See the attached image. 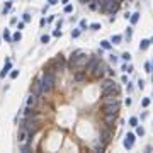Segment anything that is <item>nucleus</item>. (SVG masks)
I'll return each instance as SVG.
<instances>
[{"label": "nucleus", "instance_id": "obj_1", "mask_svg": "<svg viewBox=\"0 0 153 153\" xmlns=\"http://www.w3.org/2000/svg\"><path fill=\"white\" fill-rule=\"evenodd\" d=\"M53 85H54V73L53 71H44L43 78H41V90H43V95L49 94L53 90Z\"/></svg>", "mask_w": 153, "mask_h": 153}, {"label": "nucleus", "instance_id": "obj_2", "mask_svg": "<svg viewBox=\"0 0 153 153\" xmlns=\"http://www.w3.org/2000/svg\"><path fill=\"white\" fill-rule=\"evenodd\" d=\"M87 61V56L82 53V51H76L75 54H71V60H70V65L71 66H82L83 63Z\"/></svg>", "mask_w": 153, "mask_h": 153}, {"label": "nucleus", "instance_id": "obj_3", "mask_svg": "<svg viewBox=\"0 0 153 153\" xmlns=\"http://www.w3.org/2000/svg\"><path fill=\"white\" fill-rule=\"evenodd\" d=\"M118 111H119L118 100L116 102H111V104H106V107H104V114H118Z\"/></svg>", "mask_w": 153, "mask_h": 153}, {"label": "nucleus", "instance_id": "obj_4", "mask_svg": "<svg viewBox=\"0 0 153 153\" xmlns=\"http://www.w3.org/2000/svg\"><path fill=\"white\" fill-rule=\"evenodd\" d=\"M29 138H32V136L29 135V131H27L26 128H22L21 131H19V135H17V140H19V143H21V145H22V143H27Z\"/></svg>", "mask_w": 153, "mask_h": 153}, {"label": "nucleus", "instance_id": "obj_5", "mask_svg": "<svg viewBox=\"0 0 153 153\" xmlns=\"http://www.w3.org/2000/svg\"><path fill=\"white\" fill-rule=\"evenodd\" d=\"M106 70H107V66H106L102 61H99V63H97V66L94 68V75L97 76V78H100V76H104V75H106Z\"/></svg>", "mask_w": 153, "mask_h": 153}, {"label": "nucleus", "instance_id": "obj_6", "mask_svg": "<svg viewBox=\"0 0 153 153\" xmlns=\"http://www.w3.org/2000/svg\"><path fill=\"white\" fill-rule=\"evenodd\" d=\"M100 141H102V146H106L109 141H111V129L109 128H104L100 131Z\"/></svg>", "mask_w": 153, "mask_h": 153}, {"label": "nucleus", "instance_id": "obj_7", "mask_svg": "<svg viewBox=\"0 0 153 153\" xmlns=\"http://www.w3.org/2000/svg\"><path fill=\"white\" fill-rule=\"evenodd\" d=\"M31 92H32L34 95H37V97H41V95H43V90H41V80H36V82L32 83Z\"/></svg>", "mask_w": 153, "mask_h": 153}, {"label": "nucleus", "instance_id": "obj_8", "mask_svg": "<svg viewBox=\"0 0 153 153\" xmlns=\"http://www.w3.org/2000/svg\"><path fill=\"white\" fill-rule=\"evenodd\" d=\"M118 9H119V2H118V0H109V5H107V10H106V12H109V14H116Z\"/></svg>", "mask_w": 153, "mask_h": 153}, {"label": "nucleus", "instance_id": "obj_9", "mask_svg": "<svg viewBox=\"0 0 153 153\" xmlns=\"http://www.w3.org/2000/svg\"><path fill=\"white\" fill-rule=\"evenodd\" d=\"M99 61H100L99 58H95V56H92V58H90V61L85 65V70H87V71H94V68L97 66V63H99Z\"/></svg>", "mask_w": 153, "mask_h": 153}, {"label": "nucleus", "instance_id": "obj_10", "mask_svg": "<svg viewBox=\"0 0 153 153\" xmlns=\"http://www.w3.org/2000/svg\"><path fill=\"white\" fill-rule=\"evenodd\" d=\"M133 145H135V135H126V140H124V146L126 148H133Z\"/></svg>", "mask_w": 153, "mask_h": 153}, {"label": "nucleus", "instance_id": "obj_11", "mask_svg": "<svg viewBox=\"0 0 153 153\" xmlns=\"http://www.w3.org/2000/svg\"><path fill=\"white\" fill-rule=\"evenodd\" d=\"M114 121H116V114H106V124H107V128H112Z\"/></svg>", "mask_w": 153, "mask_h": 153}, {"label": "nucleus", "instance_id": "obj_12", "mask_svg": "<svg viewBox=\"0 0 153 153\" xmlns=\"http://www.w3.org/2000/svg\"><path fill=\"white\" fill-rule=\"evenodd\" d=\"M36 104H37V95L31 94V95H29V99H27V106H29V107H34Z\"/></svg>", "mask_w": 153, "mask_h": 153}, {"label": "nucleus", "instance_id": "obj_13", "mask_svg": "<svg viewBox=\"0 0 153 153\" xmlns=\"http://www.w3.org/2000/svg\"><path fill=\"white\" fill-rule=\"evenodd\" d=\"M10 66H12V63H10V60H5V66H4V70H2V73H0V76H2V78H4V76L9 73V70H10Z\"/></svg>", "mask_w": 153, "mask_h": 153}, {"label": "nucleus", "instance_id": "obj_14", "mask_svg": "<svg viewBox=\"0 0 153 153\" xmlns=\"http://www.w3.org/2000/svg\"><path fill=\"white\" fill-rule=\"evenodd\" d=\"M107 5H109V0H99V9H100L102 12L107 10Z\"/></svg>", "mask_w": 153, "mask_h": 153}, {"label": "nucleus", "instance_id": "obj_15", "mask_svg": "<svg viewBox=\"0 0 153 153\" xmlns=\"http://www.w3.org/2000/svg\"><path fill=\"white\" fill-rule=\"evenodd\" d=\"M85 80V73L78 71V73H75V82H83Z\"/></svg>", "mask_w": 153, "mask_h": 153}, {"label": "nucleus", "instance_id": "obj_16", "mask_svg": "<svg viewBox=\"0 0 153 153\" xmlns=\"http://www.w3.org/2000/svg\"><path fill=\"white\" fill-rule=\"evenodd\" d=\"M129 19H131V24H136L140 19V14H133V15H129Z\"/></svg>", "mask_w": 153, "mask_h": 153}, {"label": "nucleus", "instance_id": "obj_17", "mask_svg": "<svg viewBox=\"0 0 153 153\" xmlns=\"http://www.w3.org/2000/svg\"><path fill=\"white\" fill-rule=\"evenodd\" d=\"M148 46H150V41H148V39H143L141 44H140V49H146Z\"/></svg>", "mask_w": 153, "mask_h": 153}, {"label": "nucleus", "instance_id": "obj_18", "mask_svg": "<svg viewBox=\"0 0 153 153\" xmlns=\"http://www.w3.org/2000/svg\"><path fill=\"white\" fill-rule=\"evenodd\" d=\"M129 126L136 128V126H138V119H136V118H131V119H129Z\"/></svg>", "mask_w": 153, "mask_h": 153}, {"label": "nucleus", "instance_id": "obj_19", "mask_svg": "<svg viewBox=\"0 0 153 153\" xmlns=\"http://www.w3.org/2000/svg\"><path fill=\"white\" fill-rule=\"evenodd\" d=\"M4 37H5V41H12V37H10V32H9L7 29L4 31Z\"/></svg>", "mask_w": 153, "mask_h": 153}, {"label": "nucleus", "instance_id": "obj_20", "mask_svg": "<svg viewBox=\"0 0 153 153\" xmlns=\"http://www.w3.org/2000/svg\"><path fill=\"white\" fill-rule=\"evenodd\" d=\"M10 7H12V2H7V4H5V7H4V14H7V12L10 10Z\"/></svg>", "mask_w": 153, "mask_h": 153}, {"label": "nucleus", "instance_id": "obj_21", "mask_svg": "<svg viewBox=\"0 0 153 153\" xmlns=\"http://www.w3.org/2000/svg\"><path fill=\"white\" fill-rule=\"evenodd\" d=\"M100 46H102L104 49H109V48H111V43H109V41H102V43H100Z\"/></svg>", "mask_w": 153, "mask_h": 153}, {"label": "nucleus", "instance_id": "obj_22", "mask_svg": "<svg viewBox=\"0 0 153 153\" xmlns=\"http://www.w3.org/2000/svg\"><path fill=\"white\" fill-rule=\"evenodd\" d=\"M21 37H22V36H21V32H15V34H14V37H12V41H21Z\"/></svg>", "mask_w": 153, "mask_h": 153}, {"label": "nucleus", "instance_id": "obj_23", "mask_svg": "<svg viewBox=\"0 0 153 153\" xmlns=\"http://www.w3.org/2000/svg\"><path fill=\"white\" fill-rule=\"evenodd\" d=\"M112 43H114V44H119V43H121V36H114V37H112Z\"/></svg>", "mask_w": 153, "mask_h": 153}, {"label": "nucleus", "instance_id": "obj_24", "mask_svg": "<svg viewBox=\"0 0 153 153\" xmlns=\"http://www.w3.org/2000/svg\"><path fill=\"white\" fill-rule=\"evenodd\" d=\"M41 43H44V44H46V43H49V36H48V34H44V36L41 37Z\"/></svg>", "mask_w": 153, "mask_h": 153}, {"label": "nucleus", "instance_id": "obj_25", "mask_svg": "<svg viewBox=\"0 0 153 153\" xmlns=\"http://www.w3.org/2000/svg\"><path fill=\"white\" fill-rule=\"evenodd\" d=\"M136 135H138V136H143V135H145V129H143V128H138V129H136Z\"/></svg>", "mask_w": 153, "mask_h": 153}, {"label": "nucleus", "instance_id": "obj_26", "mask_svg": "<svg viewBox=\"0 0 153 153\" xmlns=\"http://www.w3.org/2000/svg\"><path fill=\"white\" fill-rule=\"evenodd\" d=\"M123 60L129 61V60H131V54H129V53H124V54H123Z\"/></svg>", "mask_w": 153, "mask_h": 153}, {"label": "nucleus", "instance_id": "obj_27", "mask_svg": "<svg viewBox=\"0 0 153 153\" xmlns=\"http://www.w3.org/2000/svg\"><path fill=\"white\" fill-rule=\"evenodd\" d=\"M71 10H73V7H71V5H68V4H66V7H65V12H66V14H70V12H71Z\"/></svg>", "mask_w": 153, "mask_h": 153}, {"label": "nucleus", "instance_id": "obj_28", "mask_svg": "<svg viewBox=\"0 0 153 153\" xmlns=\"http://www.w3.org/2000/svg\"><path fill=\"white\" fill-rule=\"evenodd\" d=\"M78 36H80V31H78V29L71 32V37H78Z\"/></svg>", "mask_w": 153, "mask_h": 153}, {"label": "nucleus", "instance_id": "obj_29", "mask_svg": "<svg viewBox=\"0 0 153 153\" xmlns=\"http://www.w3.org/2000/svg\"><path fill=\"white\" fill-rule=\"evenodd\" d=\"M31 21V15L29 14H24V22H29Z\"/></svg>", "mask_w": 153, "mask_h": 153}, {"label": "nucleus", "instance_id": "obj_30", "mask_svg": "<svg viewBox=\"0 0 153 153\" xmlns=\"http://www.w3.org/2000/svg\"><path fill=\"white\" fill-rule=\"evenodd\" d=\"M90 27H92V29H94V31H97V29H100V24H92V26H90Z\"/></svg>", "mask_w": 153, "mask_h": 153}, {"label": "nucleus", "instance_id": "obj_31", "mask_svg": "<svg viewBox=\"0 0 153 153\" xmlns=\"http://www.w3.org/2000/svg\"><path fill=\"white\" fill-rule=\"evenodd\" d=\"M24 26H26V22L22 21V22H19V26H17V29H24Z\"/></svg>", "mask_w": 153, "mask_h": 153}, {"label": "nucleus", "instance_id": "obj_32", "mask_svg": "<svg viewBox=\"0 0 153 153\" xmlns=\"http://www.w3.org/2000/svg\"><path fill=\"white\" fill-rule=\"evenodd\" d=\"M17 75H19V71H17V70H15V71H12V73H10V76H12V78H17Z\"/></svg>", "mask_w": 153, "mask_h": 153}, {"label": "nucleus", "instance_id": "obj_33", "mask_svg": "<svg viewBox=\"0 0 153 153\" xmlns=\"http://www.w3.org/2000/svg\"><path fill=\"white\" fill-rule=\"evenodd\" d=\"M143 106H145V107L150 106V99H143Z\"/></svg>", "mask_w": 153, "mask_h": 153}, {"label": "nucleus", "instance_id": "obj_34", "mask_svg": "<svg viewBox=\"0 0 153 153\" xmlns=\"http://www.w3.org/2000/svg\"><path fill=\"white\" fill-rule=\"evenodd\" d=\"M80 27H82V29H85V27H87V22H85V21H82V22H80Z\"/></svg>", "mask_w": 153, "mask_h": 153}, {"label": "nucleus", "instance_id": "obj_35", "mask_svg": "<svg viewBox=\"0 0 153 153\" xmlns=\"http://www.w3.org/2000/svg\"><path fill=\"white\" fill-rule=\"evenodd\" d=\"M53 36H61V31H58V29H56V31L53 32Z\"/></svg>", "mask_w": 153, "mask_h": 153}, {"label": "nucleus", "instance_id": "obj_36", "mask_svg": "<svg viewBox=\"0 0 153 153\" xmlns=\"http://www.w3.org/2000/svg\"><path fill=\"white\" fill-rule=\"evenodd\" d=\"M56 4V0H49V5H54Z\"/></svg>", "mask_w": 153, "mask_h": 153}, {"label": "nucleus", "instance_id": "obj_37", "mask_svg": "<svg viewBox=\"0 0 153 153\" xmlns=\"http://www.w3.org/2000/svg\"><path fill=\"white\" fill-rule=\"evenodd\" d=\"M61 4H65V5H66V4H68V0H61Z\"/></svg>", "mask_w": 153, "mask_h": 153}, {"label": "nucleus", "instance_id": "obj_38", "mask_svg": "<svg viewBox=\"0 0 153 153\" xmlns=\"http://www.w3.org/2000/svg\"><path fill=\"white\" fill-rule=\"evenodd\" d=\"M85 2H90V0H85Z\"/></svg>", "mask_w": 153, "mask_h": 153}, {"label": "nucleus", "instance_id": "obj_39", "mask_svg": "<svg viewBox=\"0 0 153 153\" xmlns=\"http://www.w3.org/2000/svg\"><path fill=\"white\" fill-rule=\"evenodd\" d=\"M128 2H131V0H128Z\"/></svg>", "mask_w": 153, "mask_h": 153}]
</instances>
